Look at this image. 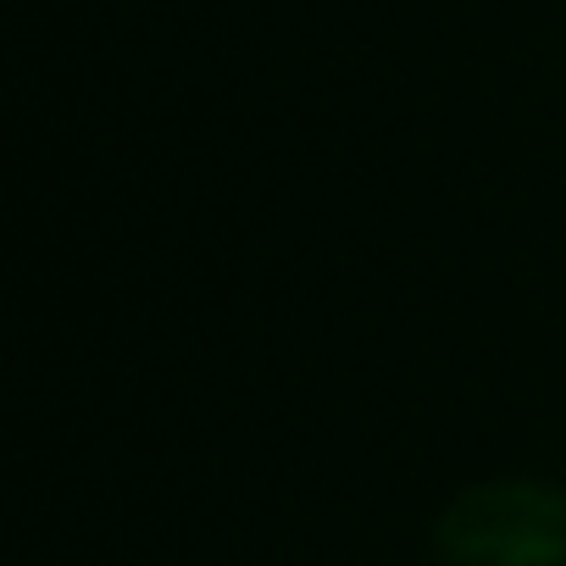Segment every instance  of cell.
Wrapping results in <instances>:
<instances>
[{
	"label": "cell",
	"mask_w": 566,
	"mask_h": 566,
	"mask_svg": "<svg viewBox=\"0 0 566 566\" xmlns=\"http://www.w3.org/2000/svg\"><path fill=\"white\" fill-rule=\"evenodd\" d=\"M439 566H566V489L478 483L433 527Z\"/></svg>",
	"instance_id": "cell-1"
}]
</instances>
